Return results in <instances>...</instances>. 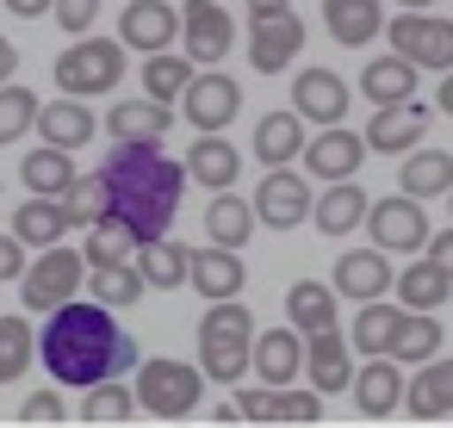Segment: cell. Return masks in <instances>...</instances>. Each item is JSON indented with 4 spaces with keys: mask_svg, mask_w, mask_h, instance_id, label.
Here are the masks:
<instances>
[{
    "mask_svg": "<svg viewBox=\"0 0 453 428\" xmlns=\"http://www.w3.org/2000/svg\"><path fill=\"white\" fill-rule=\"evenodd\" d=\"M434 354H441V317H434V310H410L403 329H397V341H391V360H397V366H403V360L422 366V360H434Z\"/></svg>",
    "mask_w": 453,
    "mask_h": 428,
    "instance_id": "42",
    "label": "cell"
},
{
    "mask_svg": "<svg viewBox=\"0 0 453 428\" xmlns=\"http://www.w3.org/2000/svg\"><path fill=\"white\" fill-rule=\"evenodd\" d=\"M397 7H434V0H397Z\"/></svg>",
    "mask_w": 453,
    "mask_h": 428,
    "instance_id": "53",
    "label": "cell"
},
{
    "mask_svg": "<svg viewBox=\"0 0 453 428\" xmlns=\"http://www.w3.org/2000/svg\"><path fill=\"white\" fill-rule=\"evenodd\" d=\"M81 286H88V255L50 242V248H38V261H26V273H19V304L50 317V310L69 304Z\"/></svg>",
    "mask_w": 453,
    "mask_h": 428,
    "instance_id": "6",
    "label": "cell"
},
{
    "mask_svg": "<svg viewBox=\"0 0 453 428\" xmlns=\"http://www.w3.org/2000/svg\"><path fill=\"white\" fill-rule=\"evenodd\" d=\"M335 286L329 279H298L292 292H286V323L298 329V335H317V329H335Z\"/></svg>",
    "mask_w": 453,
    "mask_h": 428,
    "instance_id": "36",
    "label": "cell"
},
{
    "mask_svg": "<svg viewBox=\"0 0 453 428\" xmlns=\"http://www.w3.org/2000/svg\"><path fill=\"white\" fill-rule=\"evenodd\" d=\"M199 366L218 385L255 372V310H242V298H211V310L199 317Z\"/></svg>",
    "mask_w": 453,
    "mask_h": 428,
    "instance_id": "3",
    "label": "cell"
},
{
    "mask_svg": "<svg viewBox=\"0 0 453 428\" xmlns=\"http://www.w3.org/2000/svg\"><path fill=\"white\" fill-rule=\"evenodd\" d=\"M447 211H453V193H447Z\"/></svg>",
    "mask_w": 453,
    "mask_h": 428,
    "instance_id": "54",
    "label": "cell"
},
{
    "mask_svg": "<svg viewBox=\"0 0 453 428\" xmlns=\"http://www.w3.org/2000/svg\"><path fill=\"white\" fill-rule=\"evenodd\" d=\"M19 422H26V428H63V422H69V409H63V397H57V391H32V397L19 403Z\"/></svg>",
    "mask_w": 453,
    "mask_h": 428,
    "instance_id": "45",
    "label": "cell"
},
{
    "mask_svg": "<svg viewBox=\"0 0 453 428\" xmlns=\"http://www.w3.org/2000/svg\"><path fill=\"white\" fill-rule=\"evenodd\" d=\"M13 75H19V50H13L7 38H0V88H7Z\"/></svg>",
    "mask_w": 453,
    "mask_h": 428,
    "instance_id": "50",
    "label": "cell"
},
{
    "mask_svg": "<svg viewBox=\"0 0 453 428\" xmlns=\"http://www.w3.org/2000/svg\"><path fill=\"white\" fill-rule=\"evenodd\" d=\"M422 137H428V112H422L416 100L372 106V118H366V149H372V156H410Z\"/></svg>",
    "mask_w": 453,
    "mask_h": 428,
    "instance_id": "16",
    "label": "cell"
},
{
    "mask_svg": "<svg viewBox=\"0 0 453 428\" xmlns=\"http://www.w3.org/2000/svg\"><path fill=\"white\" fill-rule=\"evenodd\" d=\"M94 187H100V218H125L143 248L174 224L187 193V162H168L162 143H112V156L94 168Z\"/></svg>",
    "mask_w": 453,
    "mask_h": 428,
    "instance_id": "2",
    "label": "cell"
},
{
    "mask_svg": "<svg viewBox=\"0 0 453 428\" xmlns=\"http://www.w3.org/2000/svg\"><path fill=\"white\" fill-rule=\"evenodd\" d=\"M434 106H441V112H447V118H453V69H447V75H441V94H434Z\"/></svg>",
    "mask_w": 453,
    "mask_h": 428,
    "instance_id": "52",
    "label": "cell"
},
{
    "mask_svg": "<svg viewBox=\"0 0 453 428\" xmlns=\"http://www.w3.org/2000/svg\"><path fill=\"white\" fill-rule=\"evenodd\" d=\"M348 81L335 69H298L292 75V106L304 112V125H342L348 118Z\"/></svg>",
    "mask_w": 453,
    "mask_h": 428,
    "instance_id": "18",
    "label": "cell"
},
{
    "mask_svg": "<svg viewBox=\"0 0 453 428\" xmlns=\"http://www.w3.org/2000/svg\"><path fill=\"white\" fill-rule=\"evenodd\" d=\"M168 125H174V112H168V100H119L112 112H106V131H112V143H162L168 137Z\"/></svg>",
    "mask_w": 453,
    "mask_h": 428,
    "instance_id": "23",
    "label": "cell"
},
{
    "mask_svg": "<svg viewBox=\"0 0 453 428\" xmlns=\"http://www.w3.org/2000/svg\"><path fill=\"white\" fill-rule=\"evenodd\" d=\"M69 230H75V218H69V205H63V199L26 193V205L13 211V236H19L26 248H50V242H63Z\"/></svg>",
    "mask_w": 453,
    "mask_h": 428,
    "instance_id": "28",
    "label": "cell"
},
{
    "mask_svg": "<svg viewBox=\"0 0 453 428\" xmlns=\"http://www.w3.org/2000/svg\"><path fill=\"white\" fill-rule=\"evenodd\" d=\"M255 372L261 385H292L304 372V335L286 323V329H255Z\"/></svg>",
    "mask_w": 453,
    "mask_h": 428,
    "instance_id": "27",
    "label": "cell"
},
{
    "mask_svg": "<svg viewBox=\"0 0 453 428\" xmlns=\"http://www.w3.org/2000/svg\"><path fill=\"white\" fill-rule=\"evenodd\" d=\"M137 267H143L150 292H174V286H187L193 248H187V242H174V236H150V242L137 248Z\"/></svg>",
    "mask_w": 453,
    "mask_h": 428,
    "instance_id": "38",
    "label": "cell"
},
{
    "mask_svg": "<svg viewBox=\"0 0 453 428\" xmlns=\"http://www.w3.org/2000/svg\"><path fill=\"white\" fill-rule=\"evenodd\" d=\"M311 180L304 174H292V162L286 168H267L261 174V187H255V218L267 224V230H298L304 218H311Z\"/></svg>",
    "mask_w": 453,
    "mask_h": 428,
    "instance_id": "10",
    "label": "cell"
},
{
    "mask_svg": "<svg viewBox=\"0 0 453 428\" xmlns=\"http://www.w3.org/2000/svg\"><path fill=\"white\" fill-rule=\"evenodd\" d=\"M57 88L63 94H75V100H100V94H112L119 81H125V44L119 38H75L63 57H57Z\"/></svg>",
    "mask_w": 453,
    "mask_h": 428,
    "instance_id": "4",
    "label": "cell"
},
{
    "mask_svg": "<svg viewBox=\"0 0 453 428\" xmlns=\"http://www.w3.org/2000/svg\"><path fill=\"white\" fill-rule=\"evenodd\" d=\"M366 211H372V199L360 193V180H329V193L311 205V224L323 236H348V230L366 224Z\"/></svg>",
    "mask_w": 453,
    "mask_h": 428,
    "instance_id": "32",
    "label": "cell"
},
{
    "mask_svg": "<svg viewBox=\"0 0 453 428\" xmlns=\"http://www.w3.org/2000/svg\"><path fill=\"white\" fill-rule=\"evenodd\" d=\"M119 255H137V230L125 218H94L88 224V261H119Z\"/></svg>",
    "mask_w": 453,
    "mask_h": 428,
    "instance_id": "44",
    "label": "cell"
},
{
    "mask_svg": "<svg viewBox=\"0 0 453 428\" xmlns=\"http://www.w3.org/2000/svg\"><path fill=\"white\" fill-rule=\"evenodd\" d=\"M180 38H187V57L199 69H211L236 44V19L224 13V0H187V7H180Z\"/></svg>",
    "mask_w": 453,
    "mask_h": 428,
    "instance_id": "11",
    "label": "cell"
},
{
    "mask_svg": "<svg viewBox=\"0 0 453 428\" xmlns=\"http://www.w3.org/2000/svg\"><path fill=\"white\" fill-rule=\"evenodd\" d=\"M304 112L292 106V112H267L261 125H255V162H267V168H286V162H298L304 156Z\"/></svg>",
    "mask_w": 453,
    "mask_h": 428,
    "instance_id": "31",
    "label": "cell"
},
{
    "mask_svg": "<svg viewBox=\"0 0 453 428\" xmlns=\"http://www.w3.org/2000/svg\"><path fill=\"white\" fill-rule=\"evenodd\" d=\"M397 193H410V199H447V193H453V156L416 143V149L397 162Z\"/></svg>",
    "mask_w": 453,
    "mask_h": 428,
    "instance_id": "29",
    "label": "cell"
},
{
    "mask_svg": "<svg viewBox=\"0 0 453 428\" xmlns=\"http://www.w3.org/2000/svg\"><path fill=\"white\" fill-rule=\"evenodd\" d=\"M416 75H422V69L391 50V57H379V63L360 69V94H366L372 106H397V100H416Z\"/></svg>",
    "mask_w": 453,
    "mask_h": 428,
    "instance_id": "34",
    "label": "cell"
},
{
    "mask_svg": "<svg viewBox=\"0 0 453 428\" xmlns=\"http://www.w3.org/2000/svg\"><path fill=\"white\" fill-rule=\"evenodd\" d=\"M372 149H366V131H348V125H323L311 143H304V168H311V180H354L360 174V162H366Z\"/></svg>",
    "mask_w": 453,
    "mask_h": 428,
    "instance_id": "12",
    "label": "cell"
},
{
    "mask_svg": "<svg viewBox=\"0 0 453 428\" xmlns=\"http://www.w3.org/2000/svg\"><path fill=\"white\" fill-rule=\"evenodd\" d=\"M342 298H354V304H366V298H385L391 286H397V267L385 261V248L372 242V248H348L342 261H335V279H329Z\"/></svg>",
    "mask_w": 453,
    "mask_h": 428,
    "instance_id": "19",
    "label": "cell"
},
{
    "mask_svg": "<svg viewBox=\"0 0 453 428\" xmlns=\"http://www.w3.org/2000/svg\"><path fill=\"white\" fill-rule=\"evenodd\" d=\"M131 416H137V385H119V378L88 385V403H81V422L88 428H119Z\"/></svg>",
    "mask_w": 453,
    "mask_h": 428,
    "instance_id": "40",
    "label": "cell"
},
{
    "mask_svg": "<svg viewBox=\"0 0 453 428\" xmlns=\"http://www.w3.org/2000/svg\"><path fill=\"white\" fill-rule=\"evenodd\" d=\"M403 366L391 360V354H366V366H354V409L366 416V422H385V416H397L403 409Z\"/></svg>",
    "mask_w": 453,
    "mask_h": 428,
    "instance_id": "14",
    "label": "cell"
},
{
    "mask_svg": "<svg viewBox=\"0 0 453 428\" xmlns=\"http://www.w3.org/2000/svg\"><path fill=\"white\" fill-rule=\"evenodd\" d=\"M38 137H44V143H63V149H88V137H94V112H88V100L63 94V100L38 106Z\"/></svg>",
    "mask_w": 453,
    "mask_h": 428,
    "instance_id": "35",
    "label": "cell"
},
{
    "mask_svg": "<svg viewBox=\"0 0 453 428\" xmlns=\"http://www.w3.org/2000/svg\"><path fill=\"white\" fill-rule=\"evenodd\" d=\"M94 13H100V0H57V13H50V19H57L63 32H75V38H81V32L94 26Z\"/></svg>",
    "mask_w": 453,
    "mask_h": 428,
    "instance_id": "46",
    "label": "cell"
},
{
    "mask_svg": "<svg viewBox=\"0 0 453 428\" xmlns=\"http://www.w3.org/2000/svg\"><path fill=\"white\" fill-rule=\"evenodd\" d=\"M242 248H224V242H211V248H193V267H187V286L211 304V298H242V286H249V267L236 261Z\"/></svg>",
    "mask_w": 453,
    "mask_h": 428,
    "instance_id": "20",
    "label": "cell"
},
{
    "mask_svg": "<svg viewBox=\"0 0 453 428\" xmlns=\"http://www.w3.org/2000/svg\"><path fill=\"white\" fill-rule=\"evenodd\" d=\"M255 199H236L230 187L224 193H211V205H205V236L211 242H224V248H242L249 236H255Z\"/></svg>",
    "mask_w": 453,
    "mask_h": 428,
    "instance_id": "37",
    "label": "cell"
},
{
    "mask_svg": "<svg viewBox=\"0 0 453 428\" xmlns=\"http://www.w3.org/2000/svg\"><path fill=\"white\" fill-rule=\"evenodd\" d=\"M38 354H44L50 378L57 385H75V391H88L100 378H125L143 360L137 354V335L119 329L112 304H100V298L94 304H81V298L57 304L44 317V329H38Z\"/></svg>",
    "mask_w": 453,
    "mask_h": 428,
    "instance_id": "1",
    "label": "cell"
},
{
    "mask_svg": "<svg viewBox=\"0 0 453 428\" xmlns=\"http://www.w3.org/2000/svg\"><path fill=\"white\" fill-rule=\"evenodd\" d=\"M323 26H329L335 44L360 50V44H372L385 32V7L379 0H323Z\"/></svg>",
    "mask_w": 453,
    "mask_h": 428,
    "instance_id": "30",
    "label": "cell"
},
{
    "mask_svg": "<svg viewBox=\"0 0 453 428\" xmlns=\"http://www.w3.org/2000/svg\"><path fill=\"white\" fill-rule=\"evenodd\" d=\"M199 397H205V366H193V360H143L137 366V409H150L156 422L193 416Z\"/></svg>",
    "mask_w": 453,
    "mask_h": 428,
    "instance_id": "5",
    "label": "cell"
},
{
    "mask_svg": "<svg viewBox=\"0 0 453 428\" xmlns=\"http://www.w3.org/2000/svg\"><path fill=\"white\" fill-rule=\"evenodd\" d=\"M236 174H242L236 143L224 131H199L193 149H187V180H199L205 193H224V187H236Z\"/></svg>",
    "mask_w": 453,
    "mask_h": 428,
    "instance_id": "21",
    "label": "cell"
},
{
    "mask_svg": "<svg viewBox=\"0 0 453 428\" xmlns=\"http://www.w3.org/2000/svg\"><path fill=\"white\" fill-rule=\"evenodd\" d=\"M180 106H187V125H193V131H230L236 112H242V88H236V75L199 69V75L187 81Z\"/></svg>",
    "mask_w": 453,
    "mask_h": 428,
    "instance_id": "9",
    "label": "cell"
},
{
    "mask_svg": "<svg viewBox=\"0 0 453 428\" xmlns=\"http://www.w3.org/2000/svg\"><path fill=\"white\" fill-rule=\"evenodd\" d=\"M273 13H292V0H249V19H273Z\"/></svg>",
    "mask_w": 453,
    "mask_h": 428,
    "instance_id": "51",
    "label": "cell"
},
{
    "mask_svg": "<svg viewBox=\"0 0 453 428\" xmlns=\"http://www.w3.org/2000/svg\"><path fill=\"white\" fill-rule=\"evenodd\" d=\"M403 416L416 422H447L453 416V360H422V372L403 385Z\"/></svg>",
    "mask_w": 453,
    "mask_h": 428,
    "instance_id": "22",
    "label": "cell"
},
{
    "mask_svg": "<svg viewBox=\"0 0 453 428\" xmlns=\"http://www.w3.org/2000/svg\"><path fill=\"white\" fill-rule=\"evenodd\" d=\"M137 75H143V94H150V100H168V106H174V100L187 94V81L199 75V63H193V57H174V50H156L150 63H137Z\"/></svg>",
    "mask_w": 453,
    "mask_h": 428,
    "instance_id": "39",
    "label": "cell"
},
{
    "mask_svg": "<svg viewBox=\"0 0 453 428\" xmlns=\"http://www.w3.org/2000/svg\"><path fill=\"white\" fill-rule=\"evenodd\" d=\"M174 38H180V7H168V0H125V13H119L125 50L156 57V50H174Z\"/></svg>",
    "mask_w": 453,
    "mask_h": 428,
    "instance_id": "13",
    "label": "cell"
},
{
    "mask_svg": "<svg viewBox=\"0 0 453 428\" xmlns=\"http://www.w3.org/2000/svg\"><path fill=\"white\" fill-rule=\"evenodd\" d=\"M403 304H385V298H366L360 310H354V329H348V341H354V354L366 360V354H391V341H397V329H403Z\"/></svg>",
    "mask_w": 453,
    "mask_h": 428,
    "instance_id": "33",
    "label": "cell"
},
{
    "mask_svg": "<svg viewBox=\"0 0 453 428\" xmlns=\"http://www.w3.org/2000/svg\"><path fill=\"white\" fill-rule=\"evenodd\" d=\"M304 378H311L323 397L348 391V385H354V341H348L342 329H317V335H304Z\"/></svg>",
    "mask_w": 453,
    "mask_h": 428,
    "instance_id": "17",
    "label": "cell"
},
{
    "mask_svg": "<svg viewBox=\"0 0 453 428\" xmlns=\"http://www.w3.org/2000/svg\"><path fill=\"white\" fill-rule=\"evenodd\" d=\"M19 180H26V193L63 199V193L81 180V168H75V149H63V143H44V137H38V149L19 162Z\"/></svg>",
    "mask_w": 453,
    "mask_h": 428,
    "instance_id": "24",
    "label": "cell"
},
{
    "mask_svg": "<svg viewBox=\"0 0 453 428\" xmlns=\"http://www.w3.org/2000/svg\"><path fill=\"white\" fill-rule=\"evenodd\" d=\"M32 125H38V94L7 81V88H0V143H19Z\"/></svg>",
    "mask_w": 453,
    "mask_h": 428,
    "instance_id": "43",
    "label": "cell"
},
{
    "mask_svg": "<svg viewBox=\"0 0 453 428\" xmlns=\"http://www.w3.org/2000/svg\"><path fill=\"white\" fill-rule=\"evenodd\" d=\"M0 7H7V0H0Z\"/></svg>",
    "mask_w": 453,
    "mask_h": 428,
    "instance_id": "55",
    "label": "cell"
},
{
    "mask_svg": "<svg viewBox=\"0 0 453 428\" xmlns=\"http://www.w3.org/2000/svg\"><path fill=\"white\" fill-rule=\"evenodd\" d=\"M397 304L403 310H441L447 298H453V267H441L428 248H422V261H410L403 273H397Z\"/></svg>",
    "mask_w": 453,
    "mask_h": 428,
    "instance_id": "26",
    "label": "cell"
},
{
    "mask_svg": "<svg viewBox=\"0 0 453 428\" xmlns=\"http://www.w3.org/2000/svg\"><path fill=\"white\" fill-rule=\"evenodd\" d=\"M428 255H434L441 267H453V230H434V236H428Z\"/></svg>",
    "mask_w": 453,
    "mask_h": 428,
    "instance_id": "49",
    "label": "cell"
},
{
    "mask_svg": "<svg viewBox=\"0 0 453 428\" xmlns=\"http://www.w3.org/2000/svg\"><path fill=\"white\" fill-rule=\"evenodd\" d=\"M298 50H304V19L298 13L249 19V63L261 75H286V63H298Z\"/></svg>",
    "mask_w": 453,
    "mask_h": 428,
    "instance_id": "15",
    "label": "cell"
},
{
    "mask_svg": "<svg viewBox=\"0 0 453 428\" xmlns=\"http://www.w3.org/2000/svg\"><path fill=\"white\" fill-rule=\"evenodd\" d=\"M26 273V242L7 230V236H0V286H7V279H19Z\"/></svg>",
    "mask_w": 453,
    "mask_h": 428,
    "instance_id": "47",
    "label": "cell"
},
{
    "mask_svg": "<svg viewBox=\"0 0 453 428\" xmlns=\"http://www.w3.org/2000/svg\"><path fill=\"white\" fill-rule=\"evenodd\" d=\"M38 360V335H32V317L7 310L0 317V385H13L26 366Z\"/></svg>",
    "mask_w": 453,
    "mask_h": 428,
    "instance_id": "41",
    "label": "cell"
},
{
    "mask_svg": "<svg viewBox=\"0 0 453 428\" xmlns=\"http://www.w3.org/2000/svg\"><path fill=\"white\" fill-rule=\"evenodd\" d=\"M143 292H150V279H143L137 255H119V261H88V298H100V304H112V310H131Z\"/></svg>",
    "mask_w": 453,
    "mask_h": 428,
    "instance_id": "25",
    "label": "cell"
},
{
    "mask_svg": "<svg viewBox=\"0 0 453 428\" xmlns=\"http://www.w3.org/2000/svg\"><path fill=\"white\" fill-rule=\"evenodd\" d=\"M7 13L13 19H44V13H57V0H7Z\"/></svg>",
    "mask_w": 453,
    "mask_h": 428,
    "instance_id": "48",
    "label": "cell"
},
{
    "mask_svg": "<svg viewBox=\"0 0 453 428\" xmlns=\"http://www.w3.org/2000/svg\"><path fill=\"white\" fill-rule=\"evenodd\" d=\"M366 230H372V242L385 248V255H416V248H428V211H422V199H410V193H391V199H372V211H366Z\"/></svg>",
    "mask_w": 453,
    "mask_h": 428,
    "instance_id": "8",
    "label": "cell"
},
{
    "mask_svg": "<svg viewBox=\"0 0 453 428\" xmlns=\"http://www.w3.org/2000/svg\"><path fill=\"white\" fill-rule=\"evenodd\" d=\"M385 38H391V50L410 57L416 69H434V75L453 69V19H441V13H428V7L391 13V19H385Z\"/></svg>",
    "mask_w": 453,
    "mask_h": 428,
    "instance_id": "7",
    "label": "cell"
}]
</instances>
